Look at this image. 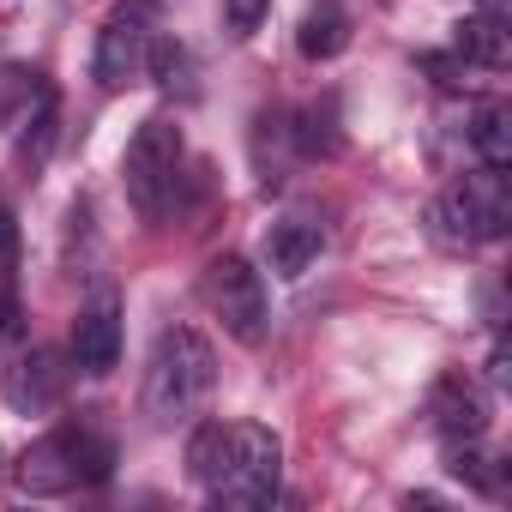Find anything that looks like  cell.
<instances>
[{
  "label": "cell",
  "mask_w": 512,
  "mask_h": 512,
  "mask_svg": "<svg viewBox=\"0 0 512 512\" xmlns=\"http://www.w3.org/2000/svg\"><path fill=\"white\" fill-rule=\"evenodd\" d=\"M187 470H193V482H205V494L217 506L260 512L278 500L284 440L260 422H205L187 440Z\"/></svg>",
  "instance_id": "cell-1"
},
{
  "label": "cell",
  "mask_w": 512,
  "mask_h": 512,
  "mask_svg": "<svg viewBox=\"0 0 512 512\" xmlns=\"http://www.w3.org/2000/svg\"><path fill=\"white\" fill-rule=\"evenodd\" d=\"M428 416H434L440 440H482V428H488V404H482V392H476L464 374H440V380H434Z\"/></svg>",
  "instance_id": "cell-10"
},
{
  "label": "cell",
  "mask_w": 512,
  "mask_h": 512,
  "mask_svg": "<svg viewBox=\"0 0 512 512\" xmlns=\"http://www.w3.org/2000/svg\"><path fill=\"white\" fill-rule=\"evenodd\" d=\"M73 368L91 374V380L121 368V308H115V296H97L73 320Z\"/></svg>",
  "instance_id": "cell-9"
},
{
  "label": "cell",
  "mask_w": 512,
  "mask_h": 512,
  "mask_svg": "<svg viewBox=\"0 0 512 512\" xmlns=\"http://www.w3.org/2000/svg\"><path fill=\"white\" fill-rule=\"evenodd\" d=\"M290 145H296L302 157H338V145H344V133H338V97L308 103V109L296 115V127H290Z\"/></svg>",
  "instance_id": "cell-15"
},
{
  "label": "cell",
  "mask_w": 512,
  "mask_h": 512,
  "mask_svg": "<svg viewBox=\"0 0 512 512\" xmlns=\"http://www.w3.org/2000/svg\"><path fill=\"white\" fill-rule=\"evenodd\" d=\"M422 73H428L440 91H458V85H464V61H458V55H422Z\"/></svg>",
  "instance_id": "cell-20"
},
{
  "label": "cell",
  "mask_w": 512,
  "mask_h": 512,
  "mask_svg": "<svg viewBox=\"0 0 512 512\" xmlns=\"http://www.w3.org/2000/svg\"><path fill=\"white\" fill-rule=\"evenodd\" d=\"M434 223L446 241L470 247V241H500L512 229V193H506V169H476L458 187H446V199L434 205Z\"/></svg>",
  "instance_id": "cell-5"
},
{
  "label": "cell",
  "mask_w": 512,
  "mask_h": 512,
  "mask_svg": "<svg viewBox=\"0 0 512 512\" xmlns=\"http://www.w3.org/2000/svg\"><path fill=\"white\" fill-rule=\"evenodd\" d=\"M0 392H7V404H13L19 416H43V410L61 404V392H67V368H61L55 350L37 344V350L13 356V368L0 374Z\"/></svg>",
  "instance_id": "cell-8"
},
{
  "label": "cell",
  "mask_w": 512,
  "mask_h": 512,
  "mask_svg": "<svg viewBox=\"0 0 512 512\" xmlns=\"http://www.w3.org/2000/svg\"><path fill=\"white\" fill-rule=\"evenodd\" d=\"M19 127H25V133H19V169L37 181L43 163H49V151H55V133H61V97H43Z\"/></svg>",
  "instance_id": "cell-16"
},
{
  "label": "cell",
  "mask_w": 512,
  "mask_h": 512,
  "mask_svg": "<svg viewBox=\"0 0 512 512\" xmlns=\"http://www.w3.org/2000/svg\"><path fill=\"white\" fill-rule=\"evenodd\" d=\"M266 13H272V0H223V25H229V37H253L266 25Z\"/></svg>",
  "instance_id": "cell-19"
},
{
  "label": "cell",
  "mask_w": 512,
  "mask_h": 512,
  "mask_svg": "<svg viewBox=\"0 0 512 512\" xmlns=\"http://www.w3.org/2000/svg\"><path fill=\"white\" fill-rule=\"evenodd\" d=\"M25 338V320H19V302L13 296H0V350H13Z\"/></svg>",
  "instance_id": "cell-21"
},
{
  "label": "cell",
  "mask_w": 512,
  "mask_h": 512,
  "mask_svg": "<svg viewBox=\"0 0 512 512\" xmlns=\"http://www.w3.org/2000/svg\"><path fill=\"white\" fill-rule=\"evenodd\" d=\"M145 43H151V31H145V13H133V7H121L103 31H97V55H91V73H97V85L103 91H121L127 79H139L145 73Z\"/></svg>",
  "instance_id": "cell-7"
},
{
  "label": "cell",
  "mask_w": 512,
  "mask_h": 512,
  "mask_svg": "<svg viewBox=\"0 0 512 512\" xmlns=\"http://www.w3.org/2000/svg\"><path fill=\"white\" fill-rule=\"evenodd\" d=\"M452 55L464 67H488V73H506L512 67V31L506 19H488V13H470L452 25Z\"/></svg>",
  "instance_id": "cell-12"
},
{
  "label": "cell",
  "mask_w": 512,
  "mask_h": 512,
  "mask_svg": "<svg viewBox=\"0 0 512 512\" xmlns=\"http://www.w3.org/2000/svg\"><path fill=\"white\" fill-rule=\"evenodd\" d=\"M19 260V229H13V211L0 205V266H13Z\"/></svg>",
  "instance_id": "cell-22"
},
{
  "label": "cell",
  "mask_w": 512,
  "mask_h": 512,
  "mask_svg": "<svg viewBox=\"0 0 512 512\" xmlns=\"http://www.w3.org/2000/svg\"><path fill=\"white\" fill-rule=\"evenodd\" d=\"M43 97H55V85L37 67H0V127H19Z\"/></svg>",
  "instance_id": "cell-17"
},
{
  "label": "cell",
  "mask_w": 512,
  "mask_h": 512,
  "mask_svg": "<svg viewBox=\"0 0 512 512\" xmlns=\"http://www.w3.org/2000/svg\"><path fill=\"white\" fill-rule=\"evenodd\" d=\"M115 470V446L97 434V428H55L43 434L25 458H19V488L25 494H73V488H91Z\"/></svg>",
  "instance_id": "cell-3"
},
{
  "label": "cell",
  "mask_w": 512,
  "mask_h": 512,
  "mask_svg": "<svg viewBox=\"0 0 512 512\" xmlns=\"http://www.w3.org/2000/svg\"><path fill=\"white\" fill-rule=\"evenodd\" d=\"M470 151L482 157V169H512V109L506 103H482L470 115Z\"/></svg>",
  "instance_id": "cell-14"
},
{
  "label": "cell",
  "mask_w": 512,
  "mask_h": 512,
  "mask_svg": "<svg viewBox=\"0 0 512 512\" xmlns=\"http://www.w3.org/2000/svg\"><path fill=\"white\" fill-rule=\"evenodd\" d=\"M121 181H127V199L145 223H163L169 199H175V181H181V127L151 115L133 139H127V157H121Z\"/></svg>",
  "instance_id": "cell-4"
},
{
  "label": "cell",
  "mask_w": 512,
  "mask_h": 512,
  "mask_svg": "<svg viewBox=\"0 0 512 512\" xmlns=\"http://www.w3.org/2000/svg\"><path fill=\"white\" fill-rule=\"evenodd\" d=\"M205 296H211V308H217V320H223V332L235 344H260L266 338V284H260V272H253L247 260H235V253L211 260Z\"/></svg>",
  "instance_id": "cell-6"
},
{
  "label": "cell",
  "mask_w": 512,
  "mask_h": 512,
  "mask_svg": "<svg viewBox=\"0 0 512 512\" xmlns=\"http://www.w3.org/2000/svg\"><path fill=\"white\" fill-rule=\"evenodd\" d=\"M211 386H217V356H211V344H205L193 326H175V332L157 338V350H151V362H145V392H139V404H145V416H151L157 428H169V422L193 416Z\"/></svg>",
  "instance_id": "cell-2"
},
{
  "label": "cell",
  "mask_w": 512,
  "mask_h": 512,
  "mask_svg": "<svg viewBox=\"0 0 512 512\" xmlns=\"http://www.w3.org/2000/svg\"><path fill=\"white\" fill-rule=\"evenodd\" d=\"M296 49L308 61H338L350 49V13H344V0H314V7L302 13V25H296Z\"/></svg>",
  "instance_id": "cell-13"
},
{
  "label": "cell",
  "mask_w": 512,
  "mask_h": 512,
  "mask_svg": "<svg viewBox=\"0 0 512 512\" xmlns=\"http://www.w3.org/2000/svg\"><path fill=\"white\" fill-rule=\"evenodd\" d=\"M476 13H488V19H512V0H476Z\"/></svg>",
  "instance_id": "cell-23"
},
{
  "label": "cell",
  "mask_w": 512,
  "mask_h": 512,
  "mask_svg": "<svg viewBox=\"0 0 512 512\" xmlns=\"http://www.w3.org/2000/svg\"><path fill=\"white\" fill-rule=\"evenodd\" d=\"M320 253H326V229L314 217H284V223L266 229V272H278L284 284L308 278Z\"/></svg>",
  "instance_id": "cell-11"
},
{
  "label": "cell",
  "mask_w": 512,
  "mask_h": 512,
  "mask_svg": "<svg viewBox=\"0 0 512 512\" xmlns=\"http://www.w3.org/2000/svg\"><path fill=\"white\" fill-rule=\"evenodd\" d=\"M145 73H151V85L157 91H187V49L175 43V37H157V43H145Z\"/></svg>",
  "instance_id": "cell-18"
}]
</instances>
